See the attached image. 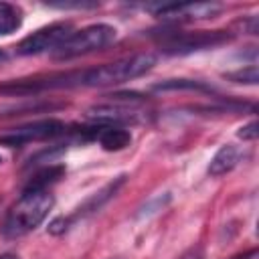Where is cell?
<instances>
[{
	"instance_id": "1",
	"label": "cell",
	"mask_w": 259,
	"mask_h": 259,
	"mask_svg": "<svg viewBox=\"0 0 259 259\" xmlns=\"http://www.w3.org/2000/svg\"><path fill=\"white\" fill-rule=\"evenodd\" d=\"M55 204V198L51 190H22L20 198L10 206L4 225L2 235L6 239H18L34 231L51 212Z\"/></svg>"
},
{
	"instance_id": "2",
	"label": "cell",
	"mask_w": 259,
	"mask_h": 259,
	"mask_svg": "<svg viewBox=\"0 0 259 259\" xmlns=\"http://www.w3.org/2000/svg\"><path fill=\"white\" fill-rule=\"evenodd\" d=\"M156 65V55L138 53L132 57H123L111 63H103L93 69L79 71V87H109L119 85L132 79H138L152 71Z\"/></svg>"
},
{
	"instance_id": "3",
	"label": "cell",
	"mask_w": 259,
	"mask_h": 259,
	"mask_svg": "<svg viewBox=\"0 0 259 259\" xmlns=\"http://www.w3.org/2000/svg\"><path fill=\"white\" fill-rule=\"evenodd\" d=\"M117 38V30L111 24H89L83 26L79 30H73V34L53 53L55 59L59 61H69V59H77L95 51H101L105 47H109L113 40Z\"/></svg>"
},
{
	"instance_id": "4",
	"label": "cell",
	"mask_w": 259,
	"mask_h": 259,
	"mask_svg": "<svg viewBox=\"0 0 259 259\" xmlns=\"http://www.w3.org/2000/svg\"><path fill=\"white\" fill-rule=\"evenodd\" d=\"M233 38L227 30H196V32H170L162 40V51L168 55H188L202 49L225 45Z\"/></svg>"
},
{
	"instance_id": "5",
	"label": "cell",
	"mask_w": 259,
	"mask_h": 259,
	"mask_svg": "<svg viewBox=\"0 0 259 259\" xmlns=\"http://www.w3.org/2000/svg\"><path fill=\"white\" fill-rule=\"evenodd\" d=\"M73 34V24L69 20H59V22H51L38 30H34L32 34L24 36L18 47L16 53L18 55H40V53H55L69 36Z\"/></svg>"
},
{
	"instance_id": "6",
	"label": "cell",
	"mask_w": 259,
	"mask_h": 259,
	"mask_svg": "<svg viewBox=\"0 0 259 259\" xmlns=\"http://www.w3.org/2000/svg\"><path fill=\"white\" fill-rule=\"evenodd\" d=\"M67 132V125L61 119L49 117V119H38V121H30L24 123L20 127H14L8 134L0 136V144L8 146V148H16V146H24L30 142H45V140H53L59 138Z\"/></svg>"
},
{
	"instance_id": "7",
	"label": "cell",
	"mask_w": 259,
	"mask_h": 259,
	"mask_svg": "<svg viewBox=\"0 0 259 259\" xmlns=\"http://www.w3.org/2000/svg\"><path fill=\"white\" fill-rule=\"evenodd\" d=\"M154 16L172 20V22H192V20H204L212 18L223 10L217 2H184V4H158V6H146Z\"/></svg>"
},
{
	"instance_id": "8",
	"label": "cell",
	"mask_w": 259,
	"mask_h": 259,
	"mask_svg": "<svg viewBox=\"0 0 259 259\" xmlns=\"http://www.w3.org/2000/svg\"><path fill=\"white\" fill-rule=\"evenodd\" d=\"M123 180H125V176H117L113 182H109V184H105L99 192H95L93 196H89L85 202H83V206H79L77 208V212H73L71 217H67V219H57L55 223H51V227H49V231L51 233H63L73 221H77L79 217H85V214H89V212H95L97 208H101L115 192H117V188L123 184Z\"/></svg>"
},
{
	"instance_id": "9",
	"label": "cell",
	"mask_w": 259,
	"mask_h": 259,
	"mask_svg": "<svg viewBox=\"0 0 259 259\" xmlns=\"http://www.w3.org/2000/svg\"><path fill=\"white\" fill-rule=\"evenodd\" d=\"M87 117L93 119L99 125H123L138 121V111L130 109L127 105H109V103H99L87 109Z\"/></svg>"
},
{
	"instance_id": "10",
	"label": "cell",
	"mask_w": 259,
	"mask_h": 259,
	"mask_svg": "<svg viewBox=\"0 0 259 259\" xmlns=\"http://www.w3.org/2000/svg\"><path fill=\"white\" fill-rule=\"evenodd\" d=\"M103 150L107 152H119L125 150L132 144V134L125 127L119 125H99L95 123V138Z\"/></svg>"
},
{
	"instance_id": "11",
	"label": "cell",
	"mask_w": 259,
	"mask_h": 259,
	"mask_svg": "<svg viewBox=\"0 0 259 259\" xmlns=\"http://www.w3.org/2000/svg\"><path fill=\"white\" fill-rule=\"evenodd\" d=\"M241 160V150L233 144H225L217 150V154L210 158V164H208V174L210 176H223L227 172H231L237 162Z\"/></svg>"
},
{
	"instance_id": "12",
	"label": "cell",
	"mask_w": 259,
	"mask_h": 259,
	"mask_svg": "<svg viewBox=\"0 0 259 259\" xmlns=\"http://www.w3.org/2000/svg\"><path fill=\"white\" fill-rule=\"evenodd\" d=\"M63 174H65L63 164H49L42 170H38L34 176H30V180L22 190H49V186L55 184Z\"/></svg>"
},
{
	"instance_id": "13",
	"label": "cell",
	"mask_w": 259,
	"mask_h": 259,
	"mask_svg": "<svg viewBox=\"0 0 259 259\" xmlns=\"http://www.w3.org/2000/svg\"><path fill=\"white\" fill-rule=\"evenodd\" d=\"M22 26V10L16 4L0 2V36L12 34Z\"/></svg>"
},
{
	"instance_id": "14",
	"label": "cell",
	"mask_w": 259,
	"mask_h": 259,
	"mask_svg": "<svg viewBox=\"0 0 259 259\" xmlns=\"http://www.w3.org/2000/svg\"><path fill=\"white\" fill-rule=\"evenodd\" d=\"M154 91H178V89H188V91H212L208 85L202 81H192V79H168L162 83H156L152 87Z\"/></svg>"
},
{
	"instance_id": "15",
	"label": "cell",
	"mask_w": 259,
	"mask_h": 259,
	"mask_svg": "<svg viewBox=\"0 0 259 259\" xmlns=\"http://www.w3.org/2000/svg\"><path fill=\"white\" fill-rule=\"evenodd\" d=\"M227 79L235 81V83H247V85H257L259 81V71H257V65L251 63L249 67H243V69H237L233 73H225Z\"/></svg>"
},
{
	"instance_id": "16",
	"label": "cell",
	"mask_w": 259,
	"mask_h": 259,
	"mask_svg": "<svg viewBox=\"0 0 259 259\" xmlns=\"http://www.w3.org/2000/svg\"><path fill=\"white\" fill-rule=\"evenodd\" d=\"M47 6H51V8H61V10H69V8L83 10V8H95V6H99V4H97V2H47Z\"/></svg>"
},
{
	"instance_id": "17",
	"label": "cell",
	"mask_w": 259,
	"mask_h": 259,
	"mask_svg": "<svg viewBox=\"0 0 259 259\" xmlns=\"http://www.w3.org/2000/svg\"><path fill=\"white\" fill-rule=\"evenodd\" d=\"M237 136H239L241 140H245V142H255L257 136H259V125H257V121H249L247 125H243V127L237 132Z\"/></svg>"
},
{
	"instance_id": "18",
	"label": "cell",
	"mask_w": 259,
	"mask_h": 259,
	"mask_svg": "<svg viewBox=\"0 0 259 259\" xmlns=\"http://www.w3.org/2000/svg\"><path fill=\"white\" fill-rule=\"evenodd\" d=\"M243 30L249 34H257V16H245L243 18Z\"/></svg>"
},
{
	"instance_id": "19",
	"label": "cell",
	"mask_w": 259,
	"mask_h": 259,
	"mask_svg": "<svg viewBox=\"0 0 259 259\" xmlns=\"http://www.w3.org/2000/svg\"><path fill=\"white\" fill-rule=\"evenodd\" d=\"M178 259H204V253H202L200 247H190V249H186Z\"/></svg>"
},
{
	"instance_id": "20",
	"label": "cell",
	"mask_w": 259,
	"mask_h": 259,
	"mask_svg": "<svg viewBox=\"0 0 259 259\" xmlns=\"http://www.w3.org/2000/svg\"><path fill=\"white\" fill-rule=\"evenodd\" d=\"M251 257H255V249H251L249 253H245V255H239V257H233V259H251Z\"/></svg>"
},
{
	"instance_id": "21",
	"label": "cell",
	"mask_w": 259,
	"mask_h": 259,
	"mask_svg": "<svg viewBox=\"0 0 259 259\" xmlns=\"http://www.w3.org/2000/svg\"><path fill=\"white\" fill-rule=\"evenodd\" d=\"M0 259H18V255H14V253H2Z\"/></svg>"
},
{
	"instance_id": "22",
	"label": "cell",
	"mask_w": 259,
	"mask_h": 259,
	"mask_svg": "<svg viewBox=\"0 0 259 259\" xmlns=\"http://www.w3.org/2000/svg\"><path fill=\"white\" fill-rule=\"evenodd\" d=\"M6 59V55H4V51H0V61H4Z\"/></svg>"
},
{
	"instance_id": "23",
	"label": "cell",
	"mask_w": 259,
	"mask_h": 259,
	"mask_svg": "<svg viewBox=\"0 0 259 259\" xmlns=\"http://www.w3.org/2000/svg\"><path fill=\"white\" fill-rule=\"evenodd\" d=\"M0 164H2V156H0Z\"/></svg>"
}]
</instances>
